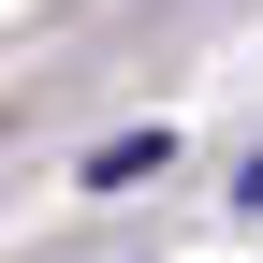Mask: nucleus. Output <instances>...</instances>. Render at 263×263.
<instances>
[{
    "instance_id": "1",
    "label": "nucleus",
    "mask_w": 263,
    "mask_h": 263,
    "mask_svg": "<svg viewBox=\"0 0 263 263\" xmlns=\"http://www.w3.org/2000/svg\"><path fill=\"white\" fill-rule=\"evenodd\" d=\"M176 161V132H117V146H88V190H132V176H161Z\"/></svg>"
},
{
    "instance_id": "2",
    "label": "nucleus",
    "mask_w": 263,
    "mask_h": 263,
    "mask_svg": "<svg viewBox=\"0 0 263 263\" xmlns=\"http://www.w3.org/2000/svg\"><path fill=\"white\" fill-rule=\"evenodd\" d=\"M234 190H249V205H263V161H249V176H234Z\"/></svg>"
}]
</instances>
